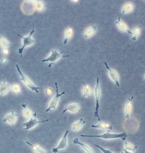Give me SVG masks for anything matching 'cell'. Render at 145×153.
Returning a JSON list of instances; mask_svg holds the SVG:
<instances>
[{"label":"cell","mask_w":145,"mask_h":153,"mask_svg":"<svg viewBox=\"0 0 145 153\" xmlns=\"http://www.w3.org/2000/svg\"><path fill=\"white\" fill-rule=\"evenodd\" d=\"M80 136L83 137H96L104 139L106 140L113 139H121L123 140L126 139L127 135L125 132L121 134H112V133H105L101 135H88L81 134Z\"/></svg>","instance_id":"1"},{"label":"cell","mask_w":145,"mask_h":153,"mask_svg":"<svg viewBox=\"0 0 145 153\" xmlns=\"http://www.w3.org/2000/svg\"><path fill=\"white\" fill-rule=\"evenodd\" d=\"M16 67L17 68V71H18V73L20 76V79L21 80V81H23L25 85L27 87H29V88L31 90L33 91H35L37 94H38L39 93V89H40L41 88L35 86L33 84V82L22 73L21 70L19 66H18V65H16Z\"/></svg>","instance_id":"2"},{"label":"cell","mask_w":145,"mask_h":153,"mask_svg":"<svg viewBox=\"0 0 145 153\" xmlns=\"http://www.w3.org/2000/svg\"><path fill=\"white\" fill-rule=\"evenodd\" d=\"M94 94H95V100H96V107L94 111V116L97 118L99 121H100V117L99 116V100L101 96V90H100V82L99 79H97L96 84L94 90Z\"/></svg>","instance_id":"3"},{"label":"cell","mask_w":145,"mask_h":153,"mask_svg":"<svg viewBox=\"0 0 145 153\" xmlns=\"http://www.w3.org/2000/svg\"><path fill=\"white\" fill-rule=\"evenodd\" d=\"M35 30L33 29L30 32L29 35L26 37H23L20 35L18 34V36L21 37L23 39V45H22V47L19 49V54H20L21 57H22V52L24 51V49L26 46L31 45L32 44H34V42L35 41V39H33L32 37V35L35 32Z\"/></svg>","instance_id":"4"},{"label":"cell","mask_w":145,"mask_h":153,"mask_svg":"<svg viewBox=\"0 0 145 153\" xmlns=\"http://www.w3.org/2000/svg\"><path fill=\"white\" fill-rule=\"evenodd\" d=\"M63 52V51H62L61 53H60L57 50L52 51L51 55L49 56L47 59L43 60L42 62L43 63L46 62H50V63L49 65V67H51L52 65H54L55 61L60 57H68L70 56L69 55H62Z\"/></svg>","instance_id":"5"},{"label":"cell","mask_w":145,"mask_h":153,"mask_svg":"<svg viewBox=\"0 0 145 153\" xmlns=\"http://www.w3.org/2000/svg\"><path fill=\"white\" fill-rule=\"evenodd\" d=\"M56 88V94L54 98L50 101L49 105V108L46 110V112H48L51 109H55L56 108L58 103L60 97H61L63 95L65 94V91H63L61 94H59L58 87V83L57 82L54 83Z\"/></svg>","instance_id":"6"},{"label":"cell","mask_w":145,"mask_h":153,"mask_svg":"<svg viewBox=\"0 0 145 153\" xmlns=\"http://www.w3.org/2000/svg\"><path fill=\"white\" fill-rule=\"evenodd\" d=\"M48 121H49L48 120H38L36 119L35 117H31L28 121L24 122L23 123V125L25 127L24 130L27 132L29 130L32 128L37 126V125Z\"/></svg>","instance_id":"7"},{"label":"cell","mask_w":145,"mask_h":153,"mask_svg":"<svg viewBox=\"0 0 145 153\" xmlns=\"http://www.w3.org/2000/svg\"><path fill=\"white\" fill-rule=\"evenodd\" d=\"M69 133V131L67 130L64 134L63 139L61 140L58 145L56 148H54L52 152L54 153H56L58 152L59 150L63 149H65L68 147V140H67V135Z\"/></svg>","instance_id":"8"},{"label":"cell","mask_w":145,"mask_h":153,"mask_svg":"<svg viewBox=\"0 0 145 153\" xmlns=\"http://www.w3.org/2000/svg\"><path fill=\"white\" fill-rule=\"evenodd\" d=\"M18 114L15 113L14 111H12L10 114H7L5 118L3 119V122H7L12 126H14L17 121Z\"/></svg>","instance_id":"9"},{"label":"cell","mask_w":145,"mask_h":153,"mask_svg":"<svg viewBox=\"0 0 145 153\" xmlns=\"http://www.w3.org/2000/svg\"><path fill=\"white\" fill-rule=\"evenodd\" d=\"M104 64H105L106 68H107V69L109 71V74L110 77L116 83V87H119L120 84H119V75H118L117 72L110 68L106 62H105Z\"/></svg>","instance_id":"10"},{"label":"cell","mask_w":145,"mask_h":153,"mask_svg":"<svg viewBox=\"0 0 145 153\" xmlns=\"http://www.w3.org/2000/svg\"><path fill=\"white\" fill-rule=\"evenodd\" d=\"M80 108V105L78 103H72L66 106V108L63 111L62 115H63L67 111H69L72 113H75L77 112Z\"/></svg>","instance_id":"11"},{"label":"cell","mask_w":145,"mask_h":153,"mask_svg":"<svg viewBox=\"0 0 145 153\" xmlns=\"http://www.w3.org/2000/svg\"><path fill=\"white\" fill-rule=\"evenodd\" d=\"M116 24L118 26L119 28L122 31L127 32L128 34H131L132 35H133L132 32L129 30L126 24H125L124 22L121 20V17H119L118 21L116 22Z\"/></svg>","instance_id":"12"},{"label":"cell","mask_w":145,"mask_h":153,"mask_svg":"<svg viewBox=\"0 0 145 153\" xmlns=\"http://www.w3.org/2000/svg\"><path fill=\"white\" fill-rule=\"evenodd\" d=\"M10 90V85L9 83L3 80L0 83V95L3 96L6 94Z\"/></svg>","instance_id":"13"},{"label":"cell","mask_w":145,"mask_h":153,"mask_svg":"<svg viewBox=\"0 0 145 153\" xmlns=\"http://www.w3.org/2000/svg\"><path fill=\"white\" fill-rule=\"evenodd\" d=\"M25 141L26 143L29 145V146H30L31 148L33 149L35 152L36 153H47V151L45 150L40 148V146L39 145L36 144L35 145L32 144L31 143H30L29 140L26 138H25Z\"/></svg>","instance_id":"14"},{"label":"cell","mask_w":145,"mask_h":153,"mask_svg":"<svg viewBox=\"0 0 145 153\" xmlns=\"http://www.w3.org/2000/svg\"><path fill=\"white\" fill-rule=\"evenodd\" d=\"M73 143L75 144L79 145V146H81L87 153H94L93 150H92V149H91L89 146H88V145L85 144L83 143L80 142L77 138L74 140Z\"/></svg>","instance_id":"15"},{"label":"cell","mask_w":145,"mask_h":153,"mask_svg":"<svg viewBox=\"0 0 145 153\" xmlns=\"http://www.w3.org/2000/svg\"><path fill=\"white\" fill-rule=\"evenodd\" d=\"M134 99L133 96H132L131 98L128 99V102L127 103L125 106V114H126V117L127 119H129V115L132 112V102Z\"/></svg>","instance_id":"16"},{"label":"cell","mask_w":145,"mask_h":153,"mask_svg":"<svg viewBox=\"0 0 145 153\" xmlns=\"http://www.w3.org/2000/svg\"><path fill=\"white\" fill-rule=\"evenodd\" d=\"M92 128H99L101 129H108L110 130H112V126L110 124L105 122H100L99 123L97 124L96 125H92L91 126Z\"/></svg>","instance_id":"17"},{"label":"cell","mask_w":145,"mask_h":153,"mask_svg":"<svg viewBox=\"0 0 145 153\" xmlns=\"http://www.w3.org/2000/svg\"><path fill=\"white\" fill-rule=\"evenodd\" d=\"M21 106L24 108V116L25 118H27V119H30L32 116H34L35 117L36 115V113H32L31 110L29 109L27 107V105L26 104H23Z\"/></svg>","instance_id":"18"},{"label":"cell","mask_w":145,"mask_h":153,"mask_svg":"<svg viewBox=\"0 0 145 153\" xmlns=\"http://www.w3.org/2000/svg\"><path fill=\"white\" fill-rule=\"evenodd\" d=\"M85 120L83 119L82 118H81L78 121L75 122V123L72 125V129L74 131H79V129L82 128L83 126L85 123Z\"/></svg>","instance_id":"19"},{"label":"cell","mask_w":145,"mask_h":153,"mask_svg":"<svg viewBox=\"0 0 145 153\" xmlns=\"http://www.w3.org/2000/svg\"><path fill=\"white\" fill-rule=\"evenodd\" d=\"M96 30V27L95 26H91L86 30L85 31L84 37L86 38H89L92 36Z\"/></svg>","instance_id":"20"},{"label":"cell","mask_w":145,"mask_h":153,"mask_svg":"<svg viewBox=\"0 0 145 153\" xmlns=\"http://www.w3.org/2000/svg\"><path fill=\"white\" fill-rule=\"evenodd\" d=\"M83 91V94L82 100H83L84 98H85V97H88V98H90L91 91V89H90V87H89L88 85L84 84V85Z\"/></svg>","instance_id":"21"},{"label":"cell","mask_w":145,"mask_h":153,"mask_svg":"<svg viewBox=\"0 0 145 153\" xmlns=\"http://www.w3.org/2000/svg\"><path fill=\"white\" fill-rule=\"evenodd\" d=\"M10 44V42L6 39L5 37L0 35V46L3 48L9 47Z\"/></svg>","instance_id":"22"},{"label":"cell","mask_w":145,"mask_h":153,"mask_svg":"<svg viewBox=\"0 0 145 153\" xmlns=\"http://www.w3.org/2000/svg\"><path fill=\"white\" fill-rule=\"evenodd\" d=\"M72 35H73V30L71 28H69L66 30V33H65V38L64 41V44L65 45L67 44L68 40H69V38H71Z\"/></svg>","instance_id":"23"},{"label":"cell","mask_w":145,"mask_h":153,"mask_svg":"<svg viewBox=\"0 0 145 153\" xmlns=\"http://www.w3.org/2000/svg\"><path fill=\"white\" fill-rule=\"evenodd\" d=\"M141 28H142V26L140 25L133 30V32H132V33H133V37L132 39L133 41L136 40L137 38L140 35V30H141Z\"/></svg>","instance_id":"24"},{"label":"cell","mask_w":145,"mask_h":153,"mask_svg":"<svg viewBox=\"0 0 145 153\" xmlns=\"http://www.w3.org/2000/svg\"><path fill=\"white\" fill-rule=\"evenodd\" d=\"M125 149L124 150H127V151H135L137 148V146H134L133 145L128 142H125Z\"/></svg>","instance_id":"25"},{"label":"cell","mask_w":145,"mask_h":153,"mask_svg":"<svg viewBox=\"0 0 145 153\" xmlns=\"http://www.w3.org/2000/svg\"><path fill=\"white\" fill-rule=\"evenodd\" d=\"M133 5L131 3H128L125 5V6L123 8L122 10V14H124L125 13L130 12L132 10Z\"/></svg>","instance_id":"26"},{"label":"cell","mask_w":145,"mask_h":153,"mask_svg":"<svg viewBox=\"0 0 145 153\" xmlns=\"http://www.w3.org/2000/svg\"><path fill=\"white\" fill-rule=\"evenodd\" d=\"M11 89H12V91L14 93H19L20 92V87L17 84H15V85H12Z\"/></svg>","instance_id":"27"},{"label":"cell","mask_w":145,"mask_h":153,"mask_svg":"<svg viewBox=\"0 0 145 153\" xmlns=\"http://www.w3.org/2000/svg\"><path fill=\"white\" fill-rule=\"evenodd\" d=\"M35 8L38 11L43 10L44 9V5L41 2H38V3H36Z\"/></svg>","instance_id":"28"},{"label":"cell","mask_w":145,"mask_h":153,"mask_svg":"<svg viewBox=\"0 0 145 153\" xmlns=\"http://www.w3.org/2000/svg\"><path fill=\"white\" fill-rule=\"evenodd\" d=\"M94 146H96V147H97V148H99L100 149H101L103 153H113L111 150L104 149V148L100 147V146H99L98 145L94 144Z\"/></svg>","instance_id":"29"},{"label":"cell","mask_w":145,"mask_h":153,"mask_svg":"<svg viewBox=\"0 0 145 153\" xmlns=\"http://www.w3.org/2000/svg\"><path fill=\"white\" fill-rule=\"evenodd\" d=\"M46 94H47V95H51L52 94H53V91L50 88H49V87H48L46 89Z\"/></svg>","instance_id":"30"},{"label":"cell","mask_w":145,"mask_h":153,"mask_svg":"<svg viewBox=\"0 0 145 153\" xmlns=\"http://www.w3.org/2000/svg\"><path fill=\"white\" fill-rule=\"evenodd\" d=\"M124 151L125 153H133L131 151H127V150H124Z\"/></svg>","instance_id":"31"},{"label":"cell","mask_w":145,"mask_h":153,"mask_svg":"<svg viewBox=\"0 0 145 153\" xmlns=\"http://www.w3.org/2000/svg\"><path fill=\"white\" fill-rule=\"evenodd\" d=\"M124 153V152H122V153Z\"/></svg>","instance_id":"32"},{"label":"cell","mask_w":145,"mask_h":153,"mask_svg":"<svg viewBox=\"0 0 145 153\" xmlns=\"http://www.w3.org/2000/svg\"></svg>","instance_id":"33"}]
</instances>
